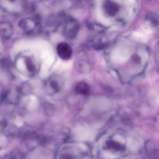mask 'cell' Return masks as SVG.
Returning <instances> with one entry per match:
<instances>
[{"label":"cell","instance_id":"6da1fadb","mask_svg":"<svg viewBox=\"0 0 159 159\" xmlns=\"http://www.w3.org/2000/svg\"><path fill=\"white\" fill-rule=\"evenodd\" d=\"M57 52L62 59L67 60L71 57L72 51L71 47L66 43H61L57 47Z\"/></svg>","mask_w":159,"mask_h":159},{"label":"cell","instance_id":"7a4b0ae2","mask_svg":"<svg viewBox=\"0 0 159 159\" xmlns=\"http://www.w3.org/2000/svg\"><path fill=\"white\" fill-rule=\"evenodd\" d=\"M75 92L78 94L87 96L91 93L90 86L84 82H80L76 84L75 88Z\"/></svg>","mask_w":159,"mask_h":159},{"label":"cell","instance_id":"3957f363","mask_svg":"<svg viewBox=\"0 0 159 159\" xmlns=\"http://www.w3.org/2000/svg\"><path fill=\"white\" fill-rule=\"evenodd\" d=\"M104 7L106 12L110 16L114 15L119 11V6L112 2H106Z\"/></svg>","mask_w":159,"mask_h":159},{"label":"cell","instance_id":"277c9868","mask_svg":"<svg viewBox=\"0 0 159 159\" xmlns=\"http://www.w3.org/2000/svg\"><path fill=\"white\" fill-rule=\"evenodd\" d=\"M39 143L40 145H43L46 143V140H45V138L44 137H41L39 139Z\"/></svg>","mask_w":159,"mask_h":159}]
</instances>
